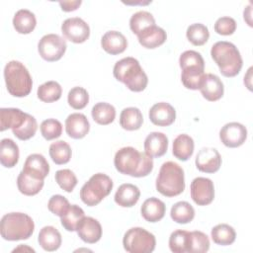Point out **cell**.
<instances>
[{"label": "cell", "instance_id": "cell-1", "mask_svg": "<svg viewBox=\"0 0 253 253\" xmlns=\"http://www.w3.org/2000/svg\"><path fill=\"white\" fill-rule=\"evenodd\" d=\"M114 164L120 173L136 178L147 176L153 169L152 157L131 146L119 149L115 154Z\"/></svg>", "mask_w": 253, "mask_h": 253}, {"label": "cell", "instance_id": "cell-2", "mask_svg": "<svg viewBox=\"0 0 253 253\" xmlns=\"http://www.w3.org/2000/svg\"><path fill=\"white\" fill-rule=\"evenodd\" d=\"M113 73L118 81L124 83L133 92L143 91L148 83L146 73L134 57L127 56L117 61Z\"/></svg>", "mask_w": 253, "mask_h": 253}, {"label": "cell", "instance_id": "cell-3", "mask_svg": "<svg viewBox=\"0 0 253 253\" xmlns=\"http://www.w3.org/2000/svg\"><path fill=\"white\" fill-rule=\"evenodd\" d=\"M211 55L218 66L220 73L225 77L236 76L242 68V57L232 42L225 41L216 42L211 46Z\"/></svg>", "mask_w": 253, "mask_h": 253}, {"label": "cell", "instance_id": "cell-4", "mask_svg": "<svg viewBox=\"0 0 253 253\" xmlns=\"http://www.w3.org/2000/svg\"><path fill=\"white\" fill-rule=\"evenodd\" d=\"M156 190L168 198L182 194L185 190V177L182 167L173 161L163 163L156 179Z\"/></svg>", "mask_w": 253, "mask_h": 253}, {"label": "cell", "instance_id": "cell-5", "mask_svg": "<svg viewBox=\"0 0 253 253\" xmlns=\"http://www.w3.org/2000/svg\"><path fill=\"white\" fill-rule=\"evenodd\" d=\"M35 223L32 217L23 212H10L3 215L0 222V232L3 239L17 241L32 236Z\"/></svg>", "mask_w": 253, "mask_h": 253}, {"label": "cell", "instance_id": "cell-6", "mask_svg": "<svg viewBox=\"0 0 253 253\" xmlns=\"http://www.w3.org/2000/svg\"><path fill=\"white\" fill-rule=\"evenodd\" d=\"M4 78L8 92L14 97H26L33 88V80L27 67L20 61L11 60L5 65Z\"/></svg>", "mask_w": 253, "mask_h": 253}, {"label": "cell", "instance_id": "cell-7", "mask_svg": "<svg viewBox=\"0 0 253 253\" xmlns=\"http://www.w3.org/2000/svg\"><path fill=\"white\" fill-rule=\"evenodd\" d=\"M113 189L112 179L103 173H97L82 186L80 190V198L82 202L89 206H97L106 198Z\"/></svg>", "mask_w": 253, "mask_h": 253}, {"label": "cell", "instance_id": "cell-8", "mask_svg": "<svg viewBox=\"0 0 253 253\" xmlns=\"http://www.w3.org/2000/svg\"><path fill=\"white\" fill-rule=\"evenodd\" d=\"M123 245L129 253H149L156 245L155 236L142 227L128 229L123 238Z\"/></svg>", "mask_w": 253, "mask_h": 253}, {"label": "cell", "instance_id": "cell-9", "mask_svg": "<svg viewBox=\"0 0 253 253\" xmlns=\"http://www.w3.org/2000/svg\"><path fill=\"white\" fill-rule=\"evenodd\" d=\"M66 42L56 34H47L43 36L38 44V50L42 58L52 62L59 60L66 50Z\"/></svg>", "mask_w": 253, "mask_h": 253}, {"label": "cell", "instance_id": "cell-10", "mask_svg": "<svg viewBox=\"0 0 253 253\" xmlns=\"http://www.w3.org/2000/svg\"><path fill=\"white\" fill-rule=\"evenodd\" d=\"M63 36L74 43H81L88 40L90 36V28L88 24L79 17L68 18L61 25Z\"/></svg>", "mask_w": 253, "mask_h": 253}, {"label": "cell", "instance_id": "cell-11", "mask_svg": "<svg viewBox=\"0 0 253 253\" xmlns=\"http://www.w3.org/2000/svg\"><path fill=\"white\" fill-rule=\"evenodd\" d=\"M191 198L198 206H208L214 199L213 182L205 177H197L191 183Z\"/></svg>", "mask_w": 253, "mask_h": 253}, {"label": "cell", "instance_id": "cell-12", "mask_svg": "<svg viewBox=\"0 0 253 253\" xmlns=\"http://www.w3.org/2000/svg\"><path fill=\"white\" fill-rule=\"evenodd\" d=\"M219 138L227 147H238L245 142L247 138V129L242 124L231 122L221 127Z\"/></svg>", "mask_w": 253, "mask_h": 253}, {"label": "cell", "instance_id": "cell-13", "mask_svg": "<svg viewBox=\"0 0 253 253\" xmlns=\"http://www.w3.org/2000/svg\"><path fill=\"white\" fill-rule=\"evenodd\" d=\"M196 166L204 173H215L221 166V157L215 148L204 147L196 156Z\"/></svg>", "mask_w": 253, "mask_h": 253}, {"label": "cell", "instance_id": "cell-14", "mask_svg": "<svg viewBox=\"0 0 253 253\" xmlns=\"http://www.w3.org/2000/svg\"><path fill=\"white\" fill-rule=\"evenodd\" d=\"M149 119L155 126H168L174 123L176 111L169 103H156L149 110Z\"/></svg>", "mask_w": 253, "mask_h": 253}, {"label": "cell", "instance_id": "cell-15", "mask_svg": "<svg viewBox=\"0 0 253 253\" xmlns=\"http://www.w3.org/2000/svg\"><path fill=\"white\" fill-rule=\"evenodd\" d=\"M78 236L86 243H96L102 237V226L100 222L91 217L84 216L76 229Z\"/></svg>", "mask_w": 253, "mask_h": 253}, {"label": "cell", "instance_id": "cell-16", "mask_svg": "<svg viewBox=\"0 0 253 253\" xmlns=\"http://www.w3.org/2000/svg\"><path fill=\"white\" fill-rule=\"evenodd\" d=\"M90 129V124L86 116L81 113H73L65 120V130L68 136L74 139L83 138Z\"/></svg>", "mask_w": 253, "mask_h": 253}, {"label": "cell", "instance_id": "cell-17", "mask_svg": "<svg viewBox=\"0 0 253 253\" xmlns=\"http://www.w3.org/2000/svg\"><path fill=\"white\" fill-rule=\"evenodd\" d=\"M200 91L206 100L214 102L223 96L224 87L218 76L215 74L208 73L204 78V81L200 87Z\"/></svg>", "mask_w": 253, "mask_h": 253}, {"label": "cell", "instance_id": "cell-18", "mask_svg": "<svg viewBox=\"0 0 253 253\" xmlns=\"http://www.w3.org/2000/svg\"><path fill=\"white\" fill-rule=\"evenodd\" d=\"M101 45L106 52L116 55L126 50L127 47V41L121 32L109 31L102 37Z\"/></svg>", "mask_w": 253, "mask_h": 253}, {"label": "cell", "instance_id": "cell-19", "mask_svg": "<svg viewBox=\"0 0 253 253\" xmlns=\"http://www.w3.org/2000/svg\"><path fill=\"white\" fill-rule=\"evenodd\" d=\"M168 149V138L166 134L158 131L150 132L144 140V150L150 157H161Z\"/></svg>", "mask_w": 253, "mask_h": 253}, {"label": "cell", "instance_id": "cell-20", "mask_svg": "<svg viewBox=\"0 0 253 253\" xmlns=\"http://www.w3.org/2000/svg\"><path fill=\"white\" fill-rule=\"evenodd\" d=\"M23 171L36 178L44 180L49 173V164L43 155L33 153L27 157L24 163Z\"/></svg>", "mask_w": 253, "mask_h": 253}, {"label": "cell", "instance_id": "cell-21", "mask_svg": "<svg viewBox=\"0 0 253 253\" xmlns=\"http://www.w3.org/2000/svg\"><path fill=\"white\" fill-rule=\"evenodd\" d=\"M28 113L16 108L0 109V130L4 131L8 128L15 129L23 125Z\"/></svg>", "mask_w": 253, "mask_h": 253}, {"label": "cell", "instance_id": "cell-22", "mask_svg": "<svg viewBox=\"0 0 253 253\" xmlns=\"http://www.w3.org/2000/svg\"><path fill=\"white\" fill-rule=\"evenodd\" d=\"M165 211V204L155 197L145 200L140 209L142 217L149 222H157L161 220L164 217Z\"/></svg>", "mask_w": 253, "mask_h": 253}, {"label": "cell", "instance_id": "cell-23", "mask_svg": "<svg viewBox=\"0 0 253 253\" xmlns=\"http://www.w3.org/2000/svg\"><path fill=\"white\" fill-rule=\"evenodd\" d=\"M139 197V189L135 185L126 183L118 188L114 199L119 206L123 208H131L138 202Z\"/></svg>", "mask_w": 253, "mask_h": 253}, {"label": "cell", "instance_id": "cell-24", "mask_svg": "<svg viewBox=\"0 0 253 253\" xmlns=\"http://www.w3.org/2000/svg\"><path fill=\"white\" fill-rule=\"evenodd\" d=\"M139 43L145 48H155L163 44L167 39L166 32L158 27L152 26L137 36Z\"/></svg>", "mask_w": 253, "mask_h": 253}, {"label": "cell", "instance_id": "cell-25", "mask_svg": "<svg viewBox=\"0 0 253 253\" xmlns=\"http://www.w3.org/2000/svg\"><path fill=\"white\" fill-rule=\"evenodd\" d=\"M38 241L43 250L51 252L57 250L60 247L62 239L61 234L55 227L47 225L41 229Z\"/></svg>", "mask_w": 253, "mask_h": 253}, {"label": "cell", "instance_id": "cell-26", "mask_svg": "<svg viewBox=\"0 0 253 253\" xmlns=\"http://www.w3.org/2000/svg\"><path fill=\"white\" fill-rule=\"evenodd\" d=\"M37 25V19L33 12L27 9H21L16 12L13 18V26L19 34L32 33Z\"/></svg>", "mask_w": 253, "mask_h": 253}, {"label": "cell", "instance_id": "cell-27", "mask_svg": "<svg viewBox=\"0 0 253 253\" xmlns=\"http://www.w3.org/2000/svg\"><path fill=\"white\" fill-rule=\"evenodd\" d=\"M43 180L36 178L25 171H21L17 178V186L19 191L26 196H35L43 187Z\"/></svg>", "mask_w": 253, "mask_h": 253}, {"label": "cell", "instance_id": "cell-28", "mask_svg": "<svg viewBox=\"0 0 253 253\" xmlns=\"http://www.w3.org/2000/svg\"><path fill=\"white\" fill-rule=\"evenodd\" d=\"M19 161V147L10 138H3L0 147V162L6 168L14 167Z\"/></svg>", "mask_w": 253, "mask_h": 253}, {"label": "cell", "instance_id": "cell-29", "mask_svg": "<svg viewBox=\"0 0 253 253\" xmlns=\"http://www.w3.org/2000/svg\"><path fill=\"white\" fill-rule=\"evenodd\" d=\"M194 146V140L190 135L179 134L173 141V155L181 161H187L193 155Z\"/></svg>", "mask_w": 253, "mask_h": 253}, {"label": "cell", "instance_id": "cell-30", "mask_svg": "<svg viewBox=\"0 0 253 253\" xmlns=\"http://www.w3.org/2000/svg\"><path fill=\"white\" fill-rule=\"evenodd\" d=\"M143 123V117L139 109L128 107L122 111L120 115V125L124 129L136 130Z\"/></svg>", "mask_w": 253, "mask_h": 253}, {"label": "cell", "instance_id": "cell-31", "mask_svg": "<svg viewBox=\"0 0 253 253\" xmlns=\"http://www.w3.org/2000/svg\"><path fill=\"white\" fill-rule=\"evenodd\" d=\"M93 120L102 126H107L114 122L116 118V109L113 105L105 102L97 103L93 106L92 111Z\"/></svg>", "mask_w": 253, "mask_h": 253}, {"label": "cell", "instance_id": "cell-32", "mask_svg": "<svg viewBox=\"0 0 253 253\" xmlns=\"http://www.w3.org/2000/svg\"><path fill=\"white\" fill-rule=\"evenodd\" d=\"M191 232L178 229L171 233L169 237V248L174 253H186L190 251Z\"/></svg>", "mask_w": 253, "mask_h": 253}, {"label": "cell", "instance_id": "cell-33", "mask_svg": "<svg viewBox=\"0 0 253 253\" xmlns=\"http://www.w3.org/2000/svg\"><path fill=\"white\" fill-rule=\"evenodd\" d=\"M152 26H155V19L152 14L147 11H138L130 17L129 28L136 36Z\"/></svg>", "mask_w": 253, "mask_h": 253}, {"label": "cell", "instance_id": "cell-34", "mask_svg": "<svg viewBox=\"0 0 253 253\" xmlns=\"http://www.w3.org/2000/svg\"><path fill=\"white\" fill-rule=\"evenodd\" d=\"M211 239L215 244L226 246L230 245L235 241L236 233L232 226L226 223H220L212 227L211 229Z\"/></svg>", "mask_w": 253, "mask_h": 253}, {"label": "cell", "instance_id": "cell-35", "mask_svg": "<svg viewBox=\"0 0 253 253\" xmlns=\"http://www.w3.org/2000/svg\"><path fill=\"white\" fill-rule=\"evenodd\" d=\"M171 218L181 224L191 222L195 217V210L188 202H178L173 205L170 211Z\"/></svg>", "mask_w": 253, "mask_h": 253}, {"label": "cell", "instance_id": "cell-36", "mask_svg": "<svg viewBox=\"0 0 253 253\" xmlns=\"http://www.w3.org/2000/svg\"><path fill=\"white\" fill-rule=\"evenodd\" d=\"M84 216V211L79 206L71 205L63 215L60 216V221L67 231H75Z\"/></svg>", "mask_w": 253, "mask_h": 253}, {"label": "cell", "instance_id": "cell-37", "mask_svg": "<svg viewBox=\"0 0 253 253\" xmlns=\"http://www.w3.org/2000/svg\"><path fill=\"white\" fill-rule=\"evenodd\" d=\"M71 154V147L64 140H57L52 142L49 146L50 158L57 165H62L69 162Z\"/></svg>", "mask_w": 253, "mask_h": 253}, {"label": "cell", "instance_id": "cell-38", "mask_svg": "<svg viewBox=\"0 0 253 253\" xmlns=\"http://www.w3.org/2000/svg\"><path fill=\"white\" fill-rule=\"evenodd\" d=\"M62 88L56 81H47L38 88V98L44 103H52L60 99Z\"/></svg>", "mask_w": 253, "mask_h": 253}, {"label": "cell", "instance_id": "cell-39", "mask_svg": "<svg viewBox=\"0 0 253 253\" xmlns=\"http://www.w3.org/2000/svg\"><path fill=\"white\" fill-rule=\"evenodd\" d=\"M186 36L191 43L200 46L208 42L210 38V32L205 25L201 23H195L188 27Z\"/></svg>", "mask_w": 253, "mask_h": 253}, {"label": "cell", "instance_id": "cell-40", "mask_svg": "<svg viewBox=\"0 0 253 253\" xmlns=\"http://www.w3.org/2000/svg\"><path fill=\"white\" fill-rule=\"evenodd\" d=\"M205 70H201L198 68H188L182 70L181 80L183 85L191 90L200 89L204 78L206 76Z\"/></svg>", "mask_w": 253, "mask_h": 253}, {"label": "cell", "instance_id": "cell-41", "mask_svg": "<svg viewBox=\"0 0 253 253\" xmlns=\"http://www.w3.org/2000/svg\"><path fill=\"white\" fill-rule=\"evenodd\" d=\"M179 64L182 70L188 68H198L205 70V61L201 53L195 50L184 51L179 58Z\"/></svg>", "mask_w": 253, "mask_h": 253}, {"label": "cell", "instance_id": "cell-42", "mask_svg": "<svg viewBox=\"0 0 253 253\" xmlns=\"http://www.w3.org/2000/svg\"><path fill=\"white\" fill-rule=\"evenodd\" d=\"M67 102L69 106L75 110L84 109L89 102V94L83 87H73L68 92Z\"/></svg>", "mask_w": 253, "mask_h": 253}, {"label": "cell", "instance_id": "cell-43", "mask_svg": "<svg viewBox=\"0 0 253 253\" xmlns=\"http://www.w3.org/2000/svg\"><path fill=\"white\" fill-rule=\"evenodd\" d=\"M37 129H38L37 120L32 115L28 114L23 125L15 129H12V131L17 138L21 140H28L36 134Z\"/></svg>", "mask_w": 253, "mask_h": 253}, {"label": "cell", "instance_id": "cell-44", "mask_svg": "<svg viewBox=\"0 0 253 253\" xmlns=\"http://www.w3.org/2000/svg\"><path fill=\"white\" fill-rule=\"evenodd\" d=\"M55 182L65 192L71 193L77 185V178L70 169H61L55 173Z\"/></svg>", "mask_w": 253, "mask_h": 253}, {"label": "cell", "instance_id": "cell-45", "mask_svg": "<svg viewBox=\"0 0 253 253\" xmlns=\"http://www.w3.org/2000/svg\"><path fill=\"white\" fill-rule=\"evenodd\" d=\"M41 132L46 140L57 138L62 133V125L55 119L44 120L41 124Z\"/></svg>", "mask_w": 253, "mask_h": 253}, {"label": "cell", "instance_id": "cell-46", "mask_svg": "<svg viewBox=\"0 0 253 253\" xmlns=\"http://www.w3.org/2000/svg\"><path fill=\"white\" fill-rule=\"evenodd\" d=\"M210 249V239L202 231L191 232V246L189 253H204Z\"/></svg>", "mask_w": 253, "mask_h": 253}, {"label": "cell", "instance_id": "cell-47", "mask_svg": "<svg viewBox=\"0 0 253 253\" xmlns=\"http://www.w3.org/2000/svg\"><path fill=\"white\" fill-rule=\"evenodd\" d=\"M69 207L70 205L68 200L61 195H53L47 203V208L49 211L58 216H62Z\"/></svg>", "mask_w": 253, "mask_h": 253}, {"label": "cell", "instance_id": "cell-48", "mask_svg": "<svg viewBox=\"0 0 253 253\" xmlns=\"http://www.w3.org/2000/svg\"><path fill=\"white\" fill-rule=\"evenodd\" d=\"M236 30V22L231 17H220L214 23V31L218 35L229 36Z\"/></svg>", "mask_w": 253, "mask_h": 253}, {"label": "cell", "instance_id": "cell-49", "mask_svg": "<svg viewBox=\"0 0 253 253\" xmlns=\"http://www.w3.org/2000/svg\"><path fill=\"white\" fill-rule=\"evenodd\" d=\"M81 0H76V1H60L59 5L62 9V11L65 12H70L76 10L80 5H81Z\"/></svg>", "mask_w": 253, "mask_h": 253}, {"label": "cell", "instance_id": "cell-50", "mask_svg": "<svg viewBox=\"0 0 253 253\" xmlns=\"http://www.w3.org/2000/svg\"><path fill=\"white\" fill-rule=\"evenodd\" d=\"M26 249H28V250H30V251H32V252H35V250H34V249H32V248H30V247H28V246H23V245H20L18 248L14 249V250H13V252H15V251H19V250H26Z\"/></svg>", "mask_w": 253, "mask_h": 253}]
</instances>
